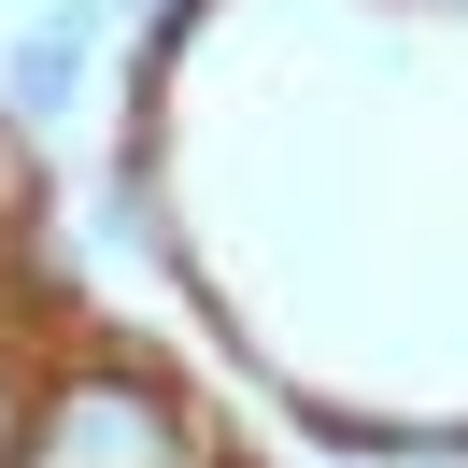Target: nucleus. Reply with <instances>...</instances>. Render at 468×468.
Listing matches in <instances>:
<instances>
[{"label": "nucleus", "mask_w": 468, "mask_h": 468, "mask_svg": "<svg viewBox=\"0 0 468 468\" xmlns=\"http://www.w3.org/2000/svg\"><path fill=\"white\" fill-rule=\"evenodd\" d=\"M29 426H43V398H29V369L0 355V468H29Z\"/></svg>", "instance_id": "obj_4"}, {"label": "nucleus", "mask_w": 468, "mask_h": 468, "mask_svg": "<svg viewBox=\"0 0 468 468\" xmlns=\"http://www.w3.org/2000/svg\"><path fill=\"white\" fill-rule=\"evenodd\" d=\"M15 228H43V128L0 100V241H15Z\"/></svg>", "instance_id": "obj_3"}, {"label": "nucleus", "mask_w": 468, "mask_h": 468, "mask_svg": "<svg viewBox=\"0 0 468 468\" xmlns=\"http://www.w3.org/2000/svg\"><path fill=\"white\" fill-rule=\"evenodd\" d=\"M0 100H15L29 128H58L71 100H86V29H71V15H43V29L15 43V58H0Z\"/></svg>", "instance_id": "obj_2"}, {"label": "nucleus", "mask_w": 468, "mask_h": 468, "mask_svg": "<svg viewBox=\"0 0 468 468\" xmlns=\"http://www.w3.org/2000/svg\"><path fill=\"white\" fill-rule=\"evenodd\" d=\"M29 468H228V454H213V426L171 398V383H143V369H114V355H86V369L43 383Z\"/></svg>", "instance_id": "obj_1"}, {"label": "nucleus", "mask_w": 468, "mask_h": 468, "mask_svg": "<svg viewBox=\"0 0 468 468\" xmlns=\"http://www.w3.org/2000/svg\"><path fill=\"white\" fill-rule=\"evenodd\" d=\"M355 468H369V454H355Z\"/></svg>", "instance_id": "obj_5"}]
</instances>
